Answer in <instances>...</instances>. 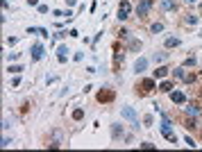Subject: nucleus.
<instances>
[{
	"mask_svg": "<svg viewBox=\"0 0 202 152\" xmlns=\"http://www.w3.org/2000/svg\"><path fill=\"white\" fill-rule=\"evenodd\" d=\"M186 113H189V116H200V104L191 102L189 107H186Z\"/></svg>",
	"mask_w": 202,
	"mask_h": 152,
	"instance_id": "obj_14",
	"label": "nucleus"
},
{
	"mask_svg": "<svg viewBox=\"0 0 202 152\" xmlns=\"http://www.w3.org/2000/svg\"><path fill=\"white\" fill-rule=\"evenodd\" d=\"M159 91H161V93H170V91H173V82H168V80L161 82V84H159Z\"/></svg>",
	"mask_w": 202,
	"mask_h": 152,
	"instance_id": "obj_17",
	"label": "nucleus"
},
{
	"mask_svg": "<svg viewBox=\"0 0 202 152\" xmlns=\"http://www.w3.org/2000/svg\"><path fill=\"white\" fill-rule=\"evenodd\" d=\"M152 89H155V77H152V80H143V82H141V91H143V93H150Z\"/></svg>",
	"mask_w": 202,
	"mask_h": 152,
	"instance_id": "obj_11",
	"label": "nucleus"
},
{
	"mask_svg": "<svg viewBox=\"0 0 202 152\" xmlns=\"http://www.w3.org/2000/svg\"><path fill=\"white\" fill-rule=\"evenodd\" d=\"M27 5L30 7H39V0H27Z\"/></svg>",
	"mask_w": 202,
	"mask_h": 152,
	"instance_id": "obj_32",
	"label": "nucleus"
},
{
	"mask_svg": "<svg viewBox=\"0 0 202 152\" xmlns=\"http://www.w3.org/2000/svg\"><path fill=\"white\" fill-rule=\"evenodd\" d=\"M161 9H163V12H175L177 3H175V0H161Z\"/></svg>",
	"mask_w": 202,
	"mask_h": 152,
	"instance_id": "obj_10",
	"label": "nucleus"
},
{
	"mask_svg": "<svg viewBox=\"0 0 202 152\" xmlns=\"http://www.w3.org/2000/svg\"><path fill=\"white\" fill-rule=\"evenodd\" d=\"M41 57H43V45H41V43H34V45H32V59L39 61Z\"/></svg>",
	"mask_w": 202,
	"mask_h": 152,
	"instance_id": "obj_6",
	"label": "nucleus"
},
{
	"mask_svg": "<svg viewBox=\"0 0 202 152\" xmlns=\"http://www.w3.org/2000/svg\"><path fill=\"white\" fill-rule=\"evenodd\" d=\"M168 59V52H157L155 55V61H166Z\"/></svg>",
	"mask_w": 202,
	"mask_h": 152,
	"instance_id": "obj_21",
	"label": "nucleus"
},
{
	"mask_svg": "<svg viewBox=\"0 0 202 152\" xmlns=\"http://www.w3.org/2000/svg\"><path fill=\"white\" fill-rule=\"evenodd\" d=\"M141 148H146V150H155V145H152V143H141Z\"/></svg>",
	"mask_w": 202,
	"mask_h": 152,
	"instance_id": "obj_31",
	"label": "nucleus"
},
{
	"mask_svg": "<svg viewBox=\"0 0 202 152\" xmlns=\"http://www.w3.org/2000/svg\"><path fill=\"white\" fill-rule=\"evenodd\" d=\"M161 134L166 136L170 143H177V136H175V132H173V127H170V118L168 116L161 118Z\"/></svg>",
	"mask_w": 202,
	"mask_h": 152,
	"instance_id": "obj_1",
	"label": "nucleus"
},
{
	"mask_svg": "<svg viewBox=\"0 0 202 152\" xmlns=\"http://www.w3.org/2000/svg\"><path fill=\"white\" fill-rule=\"evenodd\" d=\"M184 82H186V84H193V82H195V75L186 73V75H184Z\"/></svg>",
	"mask_w": 202,
	"mask_h": 152,
	"instance_id": "obj_23",
	"label": "nucleus"
},
{
	"mask_svg": "<svg viewBox=\"0 0 202 152\" xmlns=\"http://www.w3.org/2000/svg\"><path fill=\"white\" fill-rule=\"evenodd\" d=\"M150 32H152V34L163 32V23H152V25H150Z\"/></svg>",
	"mask_w": 202,
	"mask_h": 152,
	"instance_id": "obj_19",
	"label": "nucleus"
},
{
	"mask_svg": "<svg viewBox=\"0 0 202 152\" xmlns=\"http://www.w3.org/2000/svg\"><path fill=\"white\" fill-rule=\"evenodd\" d=\"M84 118V109H75L73 111V120H82Z\"/></svg>",
	"mask_w": 202,
	"mask_h": 152,
	"instance_id": "obj_20",
	"label": "nucleus"
},
{
	"mask_svg": "<svg viewBox=\"0 0 202 152\" xmlns=\"http://www.w3.org/2000/svg\"><path fill=\"white\" fill-rule=\"evenodd\" d=\"M200 18H202V5H200Z\"/></svg>",
	"mask_w": 202,
	"mask_h": 152,
	"instance_id": "obj_34",
	"label": "nucleus"
},
{
	"mask_svg": "<svg viewBox=\"0 0 202 152\" xmlns=\"http://www.w3.org/2000/svg\"><path fill=\"white\" fill-rule=\"evenodd\" d=\"M170 100L175 102V104H182V102L186 100V96H184L182 91H170Z\"/></svg>",
	"mask_w": 202,
	"mask_h": 152,
	"instance_id": "obj_9",
	"label": "nucleus"
},
{
	"mask_svg": "<svg viewBox=\"0 0 202 152\" xmlns=\"http://www.w3.org/2000/svg\"><path fill=\"white\" fill-rule=\"evenodd\" d=\"M0 145H3V148H9V145H12V139H9V136H5V139H3V143H0Z\"/></svg>",
	"mask_w": 202,
	"mask_h": 152,
	"instance_id": "obj_26",
	"label": "nucleus"
},
{
	"mask_svg": "<svg viewBox=\"0 0 202 152\" xmlns=\"http://www.w3.org/2000/svg\"><path fill=\"white\" fill-rule=\"evenodd\" d=\"M198 21H200L198 16H193V14H186V18H184V25H189V27H195V25H198Z\"/></svg>",
	"mask_w": 202,
	"mask_h": 152,
	"instance_id": "obj_15",
	"label": "nucleus"
},
{
	"mask_svg": "<svg viewBox=\"0 0 202 152\" xmlns=\"http://www.w3.org/2000/svg\"><path fill=\"white\" fill-rule=\"evenodd\" d=\"M23 68H21V66H9V73H14V75H18V73H21Z\"/></svg>",
	"mask_w": 202,
	"mask_h": 152,
	"instance_id": "obj_24",
	"label": "nucleus"
},
{
	"mask_svg": "<svg viewBox=\"0 0 202 152\" xmlns=\"http://www.w3.org/2000/svg\"><path fill=\"white\" fill-rule=\"evenodd\" d=\"M36 9H39V14H48V5H39Z\"/></svg>",
	"mask_w": 202,
	"mask_h": 152,
	"instance_id": "obj_27",
	"label": "nucleus"
},
{
	"mask_svg": "<svg viewBox=\"0 0 202 152\" xmlns=\"http://www.w3.org/2000/svg\"><path fill=\"white\" fill-rule=\"evenodd\" d=\"M130 48H132V50H141V41L132 39V41H130Z\"/></svg>",
	"mask_w": 202,
	"mask_h": 152,
	"instance_id": "obj_22",
	"label": "nucleus"
},
{
	"mask_svg": "<svg viewBox=\"0 0 202 152\" xmlns=\"http://www.w3.org/2000/svg\"><path fill=\"white\" fill-rule=\"evenodd\" d=\"M184 66H195V57H186V61H184Z\"/></svg>",
	"mask_w": 202,
	"mask_h": 152,
	"instance_id": "obj_25",
	"label": "nucleus"
},
{
	"mask_svg": "<svg viewBox=\"0 0 202 152\" xmlns=\"http://www.w3.org/2000/svg\"><path fill=\"white\" fill-rule=\"evenodd\" d=\"M184 3H186V5H193V3H198V0H184Z\"/></svg>",
	"mask_w": 202,
	"mask_h": 152,
	"instance_id": "obj_33",
	"label": "nucleus"
},
{
	"mask_svg": "<svg viewBox=\"0 0 202 152\" xmlns=\"http://www.w3.org/2000/svg\"><path fill=\"white\" fill-rule=\"evenodd\" d=\"M152 5H155V0H141L136 5V16L139 18H148V12H150Z\"/></svg>",
	"mask_w": 202,
	"mask_h": 152,
	"instance_id": "obj_2",
	"label": "nucleus"
},
{
	"mask_svg": "<svg viewBox=\"0 0 202 152\" xmlns=\"http://www.w3.org/2000/svg\"><path fill=\"white\" fill-rule=\"evenodd\" d=\"M120 116H123V118H127V120L132 123L134 127H139V118H136V111H134L132 107H123V111H120Z\"/></svg>",
	"mask_w": 202,
	"mask_h": 152,
	"instance_id": "obj_5",
	"label": "nucleus"
},
{
	"mask_svg": "<svg viewBox=\"0 0 202 152\" xmlns=\"http://www.w3.org/2000/svg\"><path fill=\"white\" fill-rule=\"evenodd\" d=\"M163 45H166L168 50H170V48H177V45H179V39H177V36H168V39H166V43H163Z\"/></svg>",
	"mask_w": 202,
	"mask_h": 152,
	"instance_id": "obj_16",
	"label": "nucleus"
},
{
	"mask_svg": "<svg viewBox=\"0 0 202 152\" xmlns=\"http://www.w3.org/2000/svg\"><path fill=\"white\" fill-rule=\"evenodd\" d=\"M64 36H66V32H64V30H59V32L55 34V39H64Z\"/></svg>",
	"mask_w": 202,
	"mask_h": 152,
	"instance_id": "obj_30",
	"label": "nucleus"
},
{
	"mask_svg": "<svg viewBox=\"0 0 202 152\" xmlns=\"http://www.w3.org/2000/svg\"><path fill=\"white\" fill-rule=\"evenodd\" d=\"M111 136H114V141L123 139V127L118 125V123H114V125H111Z\"/></svg>",
	"mask_w": 202,
	"mask_h": 152,
	"instance_id": "obj_12",
	"label": "nucleus"
},
{
	"mask_svg": "<svg viewBox=\"0 0 202 152\" xmlns=\"http://www.w3.org/2000/svg\"><path fill=\"white\" fill-rule=\"evenodd\" d=\"M184 75H186L184 66H179V68H175V71H173V77H177V80H184Z\"/></svg>",
	"mask_w": 202,
	"mask_h": 152,
	"instance_id": "obj_18",
	"label": "nucleus"
},
{
	"mask_svg": "<svg viewBox=\"0 0 202 152\" xmlns=\"http://www.w3.org/2000/svg\"><path fill=\"white\" fill-rule=\"evenodd\" d=\"M146 68H148V59H146V57H139L136 64H134V71H136V73H143Z\"/></svg>",
	"mask_w": 202,
	"mask_h": 152,
	"instance_id": "obj_8",
	"label": "nucleus"
},
{
	"mask_svg": "<svg viewBox=\"0 0 202 152\" xmlns=\"http://www.w3.org/2000/svg\"><path fill=\"white\" fill-rule=\"evenodd\" d=\"M182 125H184L186 129H195L198 127V120H195V116H189V113H186V118L182 120Z\"/></svg>",
	"mask_w": 202,
	"mask_h": 152,
	"instance_id": "obj_7",
	"label": "nucleus"
},
{
	"mask_svg": "<svg viewBox=\"0 0 202 152\" xmlns=\"http://www.w3.org/2000/svg\"><path fill=\"white\" fill-rule=\"evenodd\" d=\"M168 66H159V68L155 71V73H152V75H155V80H161V77H166V75H168Z\"/></svg>",
	"mask_w": 202,
	"mask_h": 152,
	"instance_id": "obj_13",
	"label": "nucleus"
},
{
	"mask_svg": "<svg viewBox=\"0 0 202 152\" xmlns=\"http://www.w3.org/2000/svg\"><path fill=\"white\" fill-rule=\"evenodd\" d=\"M123 57H125L123 52H116V57H114V61H116V64H118V61H123Z\"/></svg>",
	"mask_w": 202,
	"mask_h": 152,
	"instance_id": "obj_29",
	"label": "nucleus"
},
{
	"mask_svg": "<svg viewBox=\"0 0 202 152\" xmlns=\"http://www.w3.org/2000/svg\"><path fill=\"white\" fill-rule=\"evenodd\" d=\"M130 12H132L130 0H120V5H118V21H127V18H130Z\"/></svg>",
	"mask_w": 202,
	"mask_h": 152,
	"instance_id": "obj_3",
	"label": "nucleus"
},
{
	"mask_svg": "<svg viewBox=\"0 0 202 152\" xmlns=\"http://www.w3.org/2000/svg\"><path fill=\"white\" fill-rule=\"evenodd\" d=\"M98 102H102V104H107V102H111L114 98H116V91L114 89H102V91H98Z\"/></svg>",
	"mask_w": 202,
	"mask_h": 152,
	"instance_id": "obj_4",
	"label": "nucleus"
},
{
	"mask_svg": "<svg viewBox=\"0 0 202 152\" xmlns=\"http://www.w3.org/2000/svg\"><path fill=\"white\" fill-rule=\"evenodd\" d=\"M152 120H155V118H152V116H150V113H148V116H146V118H143V123H146V125H152Z\"/></svg>",
	"mask_w": 202,
	"mask_h": 152,
	"instance_id": "obj_28",
	"label": "nucleus"
}]
</instances>
